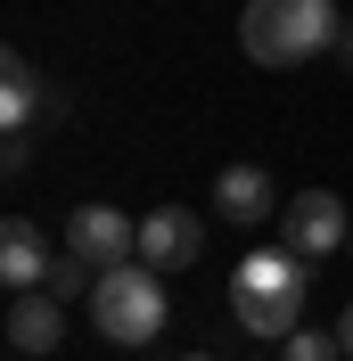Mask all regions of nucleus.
Here are the masks:
<instances>
[{"mask_svg":"<svg viewBox=\"0 0 353 361\" xmlns=\"http://www.w3.org/2000/svg\"><path fill=\"white\" fill-rule=\"evenodd\" d=\"M304 295H312V263L287 247H246L239 271H230V312H239L246 337H296Z\"/></svg>","mask_w":353,"mask_h":361,"instance_id":"1","label":"nucleus"},{"mask_svg":"<svg viewBox=\"0 0 353 361\" xmlns=\"http://www.w3.org/2000/svg\"><path fill=\"white\" fill-rule=\"evenodd\" d=\"M345 17H337V0H246L239 17V42L255 66H304L321 49H337Z\"/></svg>","mask_w":353,"mask_h":361,"instance_id":"2","label":"nucleus"},{"mask_svg":"<svg viewBox=\"0 0 353 361\" xmlns=\"http://www.w3.org/2000/svg\"><path fill=\"white\" fill-rule=\"evenodd\" d=\"M164 312H173V295H164V271H148V263L99 271V288H90V329H99L107 345L164 337Z\"/></svg>","mask_w":353,"mask_h":361,"instance_id":"3","label":"nucleus"},{"mask_svg":"<svg viewBox=\"0 0 353 361\" xmlns=\"http://www.w3.org/2000/svg\"><path fill=\"white\" fill-rule=\"evenodd\" d=\"M353 238V214L337 189H304V197H287L280 205V247L287 255H304V263H321V255H337Z\"/></svg>","mask_w":353,"mask_h":361,"instance_id":"4","label":"nucleus"},{"mask_svg":"<svg viewBox=\"0 0 353 361\" xmlns=\"http://www.w3.org/2000/svg\"><path fill=\"white\" fill-rule=\"evenodd\" d=\"M66 255H83L90 271H124L140 263V222L115 205H74L66 214Z\"/></svg>","mask_w":353,"mask_h":361,"instance_id":"5","label":"nucleus"},{"mask_svg":"<svg viewBox=\"0 0 353 361\" xmlns=\"http://www.w3.org/2000/svg\"><path fill=\"white\" fill-rule=\"evenodd\" d=\"M198 255H205V222L189 214V205L140 214V263H148V271H189Z\"/></svg>","mask_w":353,"mask_h":361,"instance_id":"6","label":"nucleus"},{"mask_svg":"<svg viewBox=\"0 0 353 361\" xmlns=\"http://www.w3.org/2000/svg\"><path fill=\"white\" fill-rule=\"evenodd\" d=\"M0 82H8V90H0V123H8V140H25L42 115H66V99H58V90L42 82V66H33V58H17V49H8Z\"/></svg>","mask_w":353,"mask_h":361,"instance_id":"7","label":"nucleus"},{"mask_svg":"<svg viewBox=\"0 0 353 361\" xmlns=\"http://www.w3.org/2000/svg\"><path fill=\"white\" fill-rule=\"evenodd\" d=\"M271 214H280V189H271V173H263V164H230V173L214 180V222L263 230Z\"/></svg>","mask_w":353,"mask_h":361,"instance_id":"8","label":"nucleus"},{"mask_svg":"<svg viewBox=\"0 0 353 361\" xmlns=\"http://www.w3.org/2000/svg\"><path fill=\"white\" fill-rule=\"evenodd\" d=\"M8 345H17V353H58V345H66V304L49 288L8 295Z\"/></svg>","mask_w":353,"mask_h":361,"instance_id":"9","label":"nucleus"},{"mask_svg":"<svg viewBox=\"0 0 353 361\" xmlns=\"http://www.w3.org/2000/svg\"><path fill=\"white\" fill-rule=\"evenodd\" d=\"M49 263H58V255L42 247V230H33V222H0V288H8V295L49 288Z\"/></svg>","mask_w":353,"mask_h":361,"instance_id":"10","label":"nucleus"},{"mask_svg":"<svg viewBox=\"0 0 353 361\" xmlns=\"http://www.w3.org/2000/svg\"><path fill=\"white\" fill-rule=\"evenodd\" d=\"M90 288H99V271H90L83 255H58V263H49V295H58V304H74V295L90 304Z\"/></svg>","mask_w":353,"mask_h":361,"instance_id":"11","label":"nucleus"},{"mask_svg":"<svg viewBox=\"0 0 353 361\" xmlns=\"http://www.w3.org/2000/svg\"><path fill=\"white\" fill-rule=\"evenodd\" d=\"M280 361H345V345L321 329H296V337H280Z\"/></svg>","mask_w":353,"mask_h":361,"instance_id":"12","label":"nucleus"},{"mask_svg":"<svg viewBox=\"0 0 353 361\" xmlns=\"http://www.w3.org/2000/svg\"><path fill=\"white\" fill-rule=\"evenodd\" d=\"M337 345H345V361H353V304L337 312Z\"/></svg>","mask_w":353,"mask_h":361,"instance_id":"13","label":"nucleus"},{"mask_svg":"<svg viewBox=\"0 0 353 361\" xmlns=\"http://www.w3.org/2000/svg\"><path fill=\"white\" fill-rule=\"evenodd\" d=\"M337 58H345V66H353V17H345V33H337Z\"/></svg>","mask_w":353,"mask_h":361,"instance_id":"14","label":"nucleus"},{"mask_svg":"<svg viewBox=\"0 0 353 361\" xmlns=\"http://www.w3.org/2000/svg\"><path fill=\"white\" fill-rule=\"evenodd\" d=\"M181 361H214V353H181Z\"/></svg>","mask_w":353,"mask_h":361,"instance_id":"15","label":"nucleus"},{"mask_svg":"<svg viewBox=\"0 0 353 361\" xmlns=\"http://www.w3.org/2000/svg\"><path fill=\"white\" fill-rule=\"evenodd\" d=\"M345 255H353V238H345Z\"/></svg>","mask_w":353,"mask_h":361,"instance_id":"16","label":"nucleus"}]
</instances>
